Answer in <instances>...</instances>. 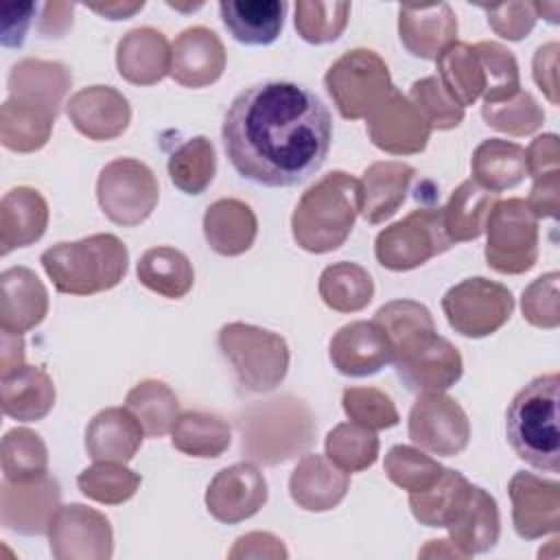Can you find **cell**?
Wrapping results in <instances>:
<instances>
[{
  "mask_svg": "<svg viewBox=\"0 0 560 560\" xmlns=\"http://www.w3.org/2000/svg\"><path fill=\"white\" fill-rule=\"evenodd\" d=\"M221 138L241 177L287 188L324 164L332 142V118L311 90L291 81H262L234 96Z\"/></svg>",
  "mask_w": 560,
  "mask_h": 560,
  "instance_id": "1",
  "label": "cell"
},
{
  "mask_svg": "<svg viewBox=\"0 0 560 560\" xmlns=\"http://www.w3.org/2000/svg\"><path fill=\"white\" fill-rule=\"evenodd\" d=\"M558 385V372L532 378L512 398L505 413V431L512 451L532 468L551 475L560 468Z\"/></svg>",
  "mask_w": 560,
  "mask_h": 560,
  "instance_id": "2",
  "label": "cell"
},
{
  "mask_svg": "<svg viewBox=\"0 0 560 560\" xmlns=\"http://www.w3.org/2000/svg\"><path fill=\"white\" fill-rule=\"evenodd\" d=\"M361 212V184L343 171H332L315 182L298 201L291 217L295 243L313 254L343 245Z\"/></svg>",
  "mask_w": 560,
  "mask_h": 560,
  "instance_id": "3",
  "label": "cell"
},
{
  "mask_svg": "<svg viewBox=\"0 0 560 560\" xmlns=\"http://www.w3.org/2000/svg\"><path fill=\"white\" fill-rule=\"evenodd\" d=\"M129 254L114 234H92L57 243L42 254V265L59 293L94 295L114 289L127 273Z\"/></svg>",
  "mask_w": 560,
  "mask_h": 560,
  "instance_id": "4",
  "label": "cell"
},
{
  "mask_svg": "<svg viewBox=\"0 0 560 560\" xmlns=\"http://www.w3.org/2000/svg\"><path fill=\"white\" fill-rule=\"evenodd\" d=\"M243 453L260 464H280L308 448L315 438L311 409L293 398H271L252 405L241 416Z\"/></svg>",
  "mask_w": 560,
  "mask_h": 560,
  "instance_id": "5",
  "label": "cell"
},
{
  "mask_svg": "<svg viewBox=\"0 0 560 560\" xmlns=\"http://www.w3.org/2000/svg\"><path fill=\"white\" fill-rule=\"evenodd\" d=\"M219 348L232 363L238 385L247 392H269L287 374V343L271 330L241 322L225 324L219 330Z\"/></svg>",
  "mask_w": 560,
  "mask_h": 560,
  "instance_id": "6",
  "label": "cell"
},
{
  "mask_svg": "<svg viewBox=\"0 0 560 560\" xmlns=\"http://www.w3.org/2000/svg\"><path fill=\"white\" fill-rule=\"evenodd\" d=\"M324 85L343 118L357 120L392 92V79L385 61L368 48L343 52L326 72Z\"/></svg>",
  "mask_w": 560,
  "mask_h": 560,
  "instance_id": "7",
  "label": "cell"
},
{
  "mask_svg": "<svg viewBox=\"0 0 560 560\" xmlns=\"http://www.w3.org/2000/svg\"><path fill=\"white\" fill-rule=\"evenodd\" d=\"M96 199L109 221L131 228L155 210L160 186L144 162L118 158L103 166L96 182Z\"/></svg>",
  "mask_w": 560,
  "mask_h": 560,
  "instance_id": "8",
  "label": "cell"
},
{
  "mask_svg": "<svg viewBox=\"0 0 560 560\" xmlns=\"http://www.w3.org/2000/svg\"><path fill=\"white\" fill-rule=\"evenodd\" d=\"M486 260L499 273H523L538 258V219L525 199L497 201L490 210Z\"/></svg>",
  "mask_w": 560,
  "mask_h": 560,
  "instance_id": "9",
  "label": "cell"
},
{
  "mask_svg": "<svg viewBox=\"0 0 560 560\" xmlns=\"http://www.w3.org/2000/svg\"><path fill=\"white\" fill-rule=\"evenodd\" d=\"M451 245L442 223V208H418L376 236L374 254L385 269L407 271L424 265Z\"/></svg>",
  "mask_w": 560,
  "mask_h": 560,
  "instance_id": "10",
  "label": "cell"
},
{
  "mask_svg": "<svg viewBox=\"0 0 560 560\" xmlns=\"http://www.w3.org/2000/svg\"><path fill=\"white\" fill-rule=\"evenodd\" d=\"M442 308L455 332L464 337H486L499 330L514 311L508 287L488 278H466L442 298Z\"/></svg>",
  "mask_w": 560,
  "mask_h": 560,
  "instance_id": "11",
  "label": "cell"
},
{
  "mask_svg": "<svg viewBox=\"0 0 560 560\" xmlns=\"http://www.w3.org/2000/svg\"><path fill=\"white\" fill-rule=\"evenodd\" d=\"M409 438L427 453L459 455L470 440L468 416L457 400L442 392L420 394L409 411Z\"/></svg>",
  "mask_w": 560,
  "mask_h": 560,
  "instance_id": "12",
  "label": "cell"
},
{
  "mask_svg": "<svg viewBox=\"0 0 560 560\" xmlns=\"http://www.w3.org/2000/svg\"><path fill=\"white\" fill-rule=\"evenodd\" d=\"M368 136L370 140L394 155L418 153L427 147L431 125L420 114V109L392 88V92L368 114Z\"/></svg>",
  "mask_w": 560,
  "mask_h": 560,
  "instance_id": "13",
  "label": "cell"
},
{
  "mask_svg": "<svg viewBox=\"0 0 560 560\" xmlns=\"http://www.w3.org/2000/svg\"><path fill=\"white\" fill-rule=\"evenodd\" d=\"M50 551L57 558H109L112 527L109 521L81 503L61 505L48 527Z\"/></svg>",
  "mask_w": 560,
  "mask_h": 560,
  "instance_id": "14",
  "label": "cell"
},
{
  "mask_svg": "<svg viewBox=\"0 0 560 560\" xmlns=\"http://www.w3.org/2000/svg\"><path fill=\"white\" fill-rule=\"evenodd\" d=\"M267 501V481L262 472L241 462L217 472L206 492L208 512L221 523H238L254 516Z\"/></svg>",
  "mask_w": 560,
  "mask_h": 560,
  "instance_id": "15",
  "label": "cell"
},
{
  "mask_svg": "<svg viewBox=\"0 0 560 560\" xmlns=\"http://www.w3.org/2000/svg\"><path fill=\"white\" fill-rule=\"evenodd\" d=\"M392 363L405 387L416 394L448 389L459 381L464 368L457 348L438 332Z\"/></svg>",
  "mask_w": 560,
  "mask_h": 560,
  "instance_id": "16",
  "label": "cell"
},
{
  "mask_svg": "<svg viewBox=\"0 0 560 560\" xmlns=\"http://www.w3.org/2000/svg\"><path fill=\"white\" fill-rule=\"evenodd\" d=\"M330 361L343 376H370L394 359V348L378 322H350L330 339Z\"/></svg>",
  "mask_w": 560,
  "mask_h": 560,
  "instance_id": "17",
  "label": "cell"
},
{
  "mask_svg": "<svg viewBox=\"0 0 560 560\" xmlns=\"http://www.w3.org/2000/svg\"><path fill=\"white\" fill-rule=\"evenodd\" d=\"M514 505V529L521 538L556 534L560 527V486L532 472H516L510 479Z\"/></svg>",
  "mask_w": 560,
  "mask_h": 560,
  "instance_id": "18",
  "label": "cell"
},
{
  "mask_svg": "<svg viewBox=\"0 0 560 560\" xmlns=\"http://www.w3.org/2000/svg\"><path fill=\"white\" fill-rule=\"evenodd\" d=\"M225 68V48L219 35L206 26L182 31L171 44V77L186 88L214 83Z\"/></svg>",
  "mask_w": 560,
  "mask_h": 560,
  "instance_id": "19",
  "label": "cell"
},
{
  "mask_svg": "<svg viewBox=\"0 0 560 560\" xmlns=\"http://www.w3.org/2000/svg\"><path fill=\"white\" fill-rule=\"evenodd\" d=\"M59 510V486L48 475L15 483L2 481V525L20 534H44Z\"/></svg>",
  "mask_w": 560,
  "mask_h": 560,
  "instance_id": "20",
  "label": "cell"
},
{
  "mask_svg": "<svg viewBox=\"0 0 560 560\" xmlns=\"http://www.w3.org/2000/svg\"><path fill=\"white\" fill-rule=\"evenodd\" d=\"M66 112L72 125L92 140H112L120 136L131 120L127 98L112 85L79 90L68 101Z\"/></svg>",
  "mask_w": 560,
  "mask_h": 560,
  "instance_id": "21",
  "label": "cell"
},
{
  "mask_svg": "<svg viewBox=\"0 0 560 560\" xmlns=\"http://www.w3.org/2000/svg\"><path fill=\"white\" fill-rule=\"evenodd\" d=\"M398 33L413 57L438 59L457 37V18L446 2L402 4L398 9Z\"/></svg>",
  "mask_w": 560,
  "mask_h": 560,
  "instance_id": "22",
  "label": "cell"
},
{
  "mask_svg": "<svg viewBox=\"0 0 560 560\" xmlns=\"http://www.w3.org/2000/svg\"><path fill=\"white\" fill-rule=\"evenodd\" d=\"M0 328L22 335L35 328L48 313V293L28 267H11L0 276Z\"/></svg>",
  "mask_w": 560,
  "mask_h": 560,
  "instance_id": "23",
  "label": "cell"
},
{
  "mask_svg": "<svg viewBox=\"0 0 560 560\" xmlns=\"http://www.w3.org/2000/svg\"><path fill=\"white\" fill-rule=\"evenodd\" d=\"M116 66L129 83H158L171 72V44L151 26L133 28L116 46Z\"/></svg>",
  "mask_w": 560,
  "mask_h": 560,
  "instance_id": "24",
  "label": "cell"
},
{
  "mask_svg": "<svg viewBox=\"0 0 560 560\" xmlns=\"http://www.w3.org/2000/svg\"><path fill=\"white\" fill-rule=\"evenodd\" d=\"M350 477L326 455H306L300 459L289 479L293 501L308 512L335 508L348 492Z\"/></svg>",
  "mask_w": 560,
  "mask_h": 560,
  "instance_id": "25",
  "label": "cell"
},
{
  "mask_svg": "<svg viewBox=\"0 0 560 560\" xmlns=\"http://www.w3.org/2000/svg\"><path fill=\"white\" fill-rule=\"evenodd\" d=\"M72 83V74L63 63L22 59L9 72L11 98L44 109L57 118L61 98Z\"/></svg>",
  "mask_w": 560,
  "mask_h": 560,
  "instance_id": "26",
  "label": "cell"
},
{
  "mask_svg": "<svg viewBox=\"0 0 560 560\" xmlns=\"http://www.w3.org/2000/svg\"><path fill=\"white\" fill-rule=\"evenodd\" d=\"M142 427L127 407L98 411L85 429V448L94 462L127 464L142 444Z\"/></svg>",
  "mask_w": 560,
  "mask_h": 560,
  "instance_id": "27",
  "label": "cell"
},
{
  "mask_svg": "<svg viewBox=\"0 0 560 560\" xmlns=\"http://www.w3.org/2000/svg\"><path fill=\"white\" fill-rule=\"evenodd\" d=\"M446 529L451 532V542L464 556L492 549L499 540L497 501L483 488L470 486Z\"/></svg>",
  "mask_w": 560,
  "mask_h": 560,
  "instance_id": "28",
  "label": "cell"
},
{
  "mask_svg": "<svg viewBox=\"0 0 560 560\" xmlns=\"http://www.w3.org/2000/svg\"><path fill=\"white\" fill-rule=\"evenodd\" d=\"M413 166L387 160L374 162L365 168L361 184V214L368 223H383L389 219L405 201L409 186L413 182Z\"/></svg>",
  "mask_w": 560,
  "mask_h": 560,
  "instance_id": "29",
  "label": "cell"
},
{
  "mask_svg": "<svg viewBox=\"0 0 560 560\" xmlns=\"http://www.w3.org/2000/svg\"><path fill=\"white\" fill-rule=\"evenodd\" d=\"M48 225L46 199L28 186L11 188L0 203V252L2 256L15 247L39 241Z\"/></svg>",
  "mask_w": 560,
  "mask_h": 560,
  "instance_id": "30",
  "label": "cell"
},
{
  "mask_svg": "<svg viewBox=\"0 0 560 560\" xmlns=\"http://www.w3.org/2000/svg\"><path fill=\"white\" fill-rule=\"evenodd\" d=\"M219 13L230 35L247 46L273 44L282 31L287 2L282 0H223Z\"/></svg>",
  "mask_w": 560,
  "mask_h": 560,
  "instance_id": "31",
  "label": "cell"
},
{
  "mask_svg": "<svg viewBox=\"0 0 560 560\" xmlns=\"http://www.w3.org/2000/svg\"><path fill=\"white\" fill-rule=\"evenodd\" d=\"M55 405V385L46 370L18 365L2 374V411L9 418L33 422L42 420Z\"/></svg>",
  "mask_w": 560,
  "mask_h": 560,
  "instance_id": "32",
  "label": "cell"
},
{
  "mask_svg": "<svg viewBox=\"0 0 560 560\" xmlns=\"http://www.w3.org/2000/svg\"><path fill=\"white\" fill-rule=\"evenodd\" d=\"M256 214L238 199H219L203 214L206 241L221 256L247 252L256 238Z\"/></svg>",
  "mask_w": 560,
  "mask_h": 560,
  "instance_id": "33",
  "label": "cell"
},
{
  "mask_svg": "<svg viewBox=\"0 0 560 560\" xmlns=\"http://www.w3.org/2000/svg\"><path fill=\"white\" fill-rule=\"evenodd\" d=\"M470 168L475 182L497 195L501 190L514 188L527 175L525 149L516 142H508L501 138L483 140L472 153Z\"/></svg>",
  "mask_w": 560,
  "mask_h": 560,
  "instance_id": "34",
  "label": "cell"
},
{
  "mask_svg": "<svg viewBox=\"0 0 560 560\" xmlns=\"http://www.w3.org/2000/svg\"><path fill=\"white\" fill-rule=\"evenodd\" d=\"M497 203V195L481 188L475 179L462 182L442 208V223L451 243L472 241L486 232L490 210Z\"/></svg>",
  "mask_w": 560,
  "mask_h": 560,
  "instance_id": "35",
  "label": "cell"
},
{
  "mask_svg": "<svg viewBox=\"0 0 560 560\" xmlns=\"http://www.w3.org/2000/svg\"><path fill=\"white\" fill-rule=\"evenodd\" d=\"M435 61L440 83L459 107H468L483 96L486 72L475 46L453 42L438 55Z\"/></svg>",
  "mask_w": 560,
  "mask_h": 560,
  "instance_id": "36",
  "label": "cell"
},
{
  "mask_svg": "<svg viewBox=\"0 0 560 560\" xmlns=\"http://www.w3.org/2000/svg\"><path fill=\"white\" fill-rule=\"evenodd\" d=\"M136 271H138V280L147 289L168 300L184 298L195 282V271L188 256L168 245L147 249L140 256Z\"/></svg>",
  "mask_w": 560,
  "mask_h": 560,
  "instance_id": "37",
  "label": "cell"
},
{
  "mask_svg": "<svg viewBox=\"0 0 560 560\" xmlns=\"http://www.w3.org/2000/svg\"><path fill=\"white\" fill-rule=\"evenodd\" d=\"M374 322H378L387 332L394 348V359L407 354L435 335V324L429 308L413 300H394L383 304L376 311Z\"/></svg>",
  "mask_w": 560,
  "mask_h": 560,
  "instance_id": "38",
  "label": "cell"
},
{
  "mask_svg": "<svg viewBox=\"0 0 560 560\" xmlns=\"http://www.w3.org/2000/svg\"><path fill=\"white\" fill-rule=\"evenodd\" d=\"M470 486L462 472L444 468L429 488L409 492L411 512L427 527H446Z\"/></svg>",
  "mask_w": 560,
  "mask_h": 560,
  "instance_id": "39",
  "label": "cell"
},
{
  "mask_svg": "<svg viewBox=\"0 0 560 560\" xmlns=\"http://www.w3.org/2000/svg\"><path fill=\"white\" fill-rule=\"evenodd\" d=\"M319 295L324 304L339 313H354L370 304L374 295L372 276L357 262L328 265L319 276Z\"/></svg>",
  "mask_w": 560,
  "mask_h": 560,
  "instance_id": "40",
  "label": "cell"
},
{
  "mask_svg": "<svg viewBox=\"0 0 560 560\" xmlns=\"http://www.w3.org/2000/svg\"><path fill=\"white\" fill-rule=\"evenodd\" d=\"M125 407L133 413L144 435L149 438L166 435L179 416V402L173 389L166 383L153 378L138 383L127 394Z\"/></svg>",
  "mask_w": 560,
  "mask_h": 560,
  "instance_id": "41",
  "label": "cell"
},
{
  "mask_svg": "<svg viewBox=\"0 0 560 560\" xmlns=\"http://www.w3.org/2000/svg\"><path fill=\"white\" fill-rule=\"evenodd\" d=\"M55 116L15 98L4 101L0 109V138L11 151H37L48 142Z\"/></svg>",
  "mask_w": 560,
  "mask_h": 560,
  "instance_id": "42",
  "label": "cell"
},
{
  "mask_svg": "<svg viewBox=\"0 0 560 560\" xmlns=\"http://www.w3.org/2000/svg\"><path fill=\"white\" fill-rule=\"evenodd\" d=\"M173 446L192 457H219L230 446V427L214 413L186 411L171 429Z\"/></svg>",
  "mask_w": 560,
  "mask_h": 560,
  "instance_id": "43",
  "label": "cell"
},
{
  "mask_svg": "<svg viewBox=\"0 0 560 560\" xmlns=\"http://www.w3.org/2000/svg\"><path fill=\"white\" fill-rule=\"evenodd\" d=\"M214 168V147L206 136L186 140L168 158V177L186 195H201L210 186Z\"/></svg>",
  "mask_w": 560,
  "mask_h": 560,
  "instance_id": "44",
  "label": "cell"
},
{
  "mask_svg": "<svg viewBox=\"0 0 560 560\" xmlns=\"http://www.w3.org/2000/svg\"><path fill=\"white\" fill-rule=\"evenodd\" d=\"M326 457L346 472H359L378 457V438L357 422H341L326 435Z\"/></svg>",
  "mask_w": 560,
  "mask_h": 560,
  "instance_id": "45",
  "label": "cell"
},
{
  "mask_svg": "<svg viewBox=\"0 0 560 560\" xmlns=\"http://www.w3.org/2000/svg\"><path fill=\"white\" fill-rule=\"evenodd\" d=\"M4 479L24 483L48 472V453L37 433L31 429H11L2 440Z\"/></svg>",
  "mask_w": 560,
  "mask_h": 560,
  "instance_id": "46",
  "label": "cell"
},
{
  "mask_svg": "<svg viewBox=\"0 0 560 560\" xmlns=\"http://www.w3.org/2000/svg\"><path fill=\"white\" fill-rule=\"evenodd\" d=\"M79 490L98 503H122L131 499L140 486V475L120 462H96L77 477Z\"/></svg>",
  "mask_w": 560,
  "mask_h": 560,
  "instance_id": "47",
  "label": "cell"
},
{
  "mask_svg": "<svg viewBox=\"0 0 560 560\" xmlns=\"http://www.w3.org/2000/svg\"><path fill=\"white\" fill-rule=\"evenodd\" d=\"M350 15V2H319V0H300L295 4V31L304 42L326 44L335 42Z\"/></svg>",
  "mask_w": 560,
  "mask_h": 560,
  "instance_id": "48",
  "label": "cell"
},
{
  "mask_svg": "<svg viewBox=\"0 0 560 560\" xmlns=\"http://www.w3.org/2000/svg\"><path fill=\"white\" fill-rule=\"evenodd\" d=\"M475 50L486 72V90H483L486 105L508 101L521 92L518 66L514 55L508 48H503L497 42H479L475 44Z\"/></svg>",
  "mask_w": 560,
  "mask_h": 560,
  "instance_id": "49",
  "label": "cell"
},
{
  "mask_svg": "<svg viewBox=\"0 0 560 560\" xmlns=\"http://www.w3.org/2000/svg\"><path fill=\"white\" fill-rule=\"evenodd\" d=\"M444 470V466H440L435 459H431L429 455H424L422 451L413 448V446H392L389 453L385 455V472L387 477L400 486L402 490L409 492H418L429 488L440 472Z\"/></svg>",
  "mask_w": 560,
  "mask_h": 560,
  "instance_id": "50",
  "label": "cell"
},
{
  "mask_svg": "<svg viewBox=\"0 0 560 560\" xmlns=\"http://www.w3.org/2000/svg\"><path fill=\"white\" fill-rule=\"evenodd\" d=\"M481 116H483L486 125H490L499 131L512 133V136L532 133L545 120V114L538 107V103L523 90L518 94H514L512 98H508V101L492 103V105L483 103Z\"/></svg>",
  "mask_w": 560,
  "mask_h": 560,
  "instance_id": "51",
  "label": "cell"
},
{
  "mask_svg": "<svg viewBox=\"0 0 560 560\" xmlns=\"http://www.w3.org/2000/svg\"><path fill=\"white\" fill-rule=\"evenodd\" d=\"M343 411L357 424L372 431L398 424V411L387 394L374 387H348L341 396Z\"/></svg>",
  "mask_w": 560,
  "mask_h": 560,
  "instance_id": "52",
  "label": "cell"
},
{
  "mask_svg": "<svg viewBox=\"0 0 560 560\" xmlns=\"http://www.w3.org/2000/svg\"><path fill=\"white\" fill-rule=\"evenodd\" d=\"M409 101L420 109V114L427 118V122L438 129H453L464 118V107H459L444 85L440 83L438 74L424 77L411 85Z\"/></svg>",
  "mask_w": 560,
  "mask_h": 560,
  "instance_id": "53",
  "label": "cell"
},
{
  "mask_svg": "<svg viewBox=\"0 0 560 560\" xmlns=\"http://www.w3.org/2000/svg\"><path fill=\"white\" fill-rule=\"evenodd\" d=\"M558 313V271H549L523 291V317L532 326L556 328Z\"/></svg>",
  "mask_w": 560,
  "mask_h": 560,
  "instance_id": "54",
  "label": "cell"
},
{
  "mask_svg": "<svg viewBox=\"0 0 560 560\" xmlns=\"http://www.w3.org/2000/svg\"><path fill=\"white\" fill-rule=\"evenodd\" d=\"M488 15V24L492 31L505 39H523L532 33L538 15L534 11V2H508L497 7H481Z\"/></svg>",
  "mask_w": 560,
  "mask_h": 560,
  "instance_id": "55",
  "label": "cell"
},
{
  "mask_svg": "<svg viewBox=\"0 0 560 560\" xmlns=\"http://www.w3.org/2000/svg\"><path fill=\"white\" fill-rule=\"evenodd\" d=\"M37 4L33 2H11L0 7V42L7 48L22 46L24 35L33 22Z\"/></svg>",
  "mask_w": 560,
  "mask_h": 560,
  "instance_id": "56",
  "label": "cell"
},
{
  "mask_svg": "<svg viewBox=\"0 0 560 560\" xmlns=\"http://www.w3.org/2000/svg\"><path fill=\"white\" fill-rule=\"evenodd\" d=\"M558 190H560V171L534 177V186H532L529 199L525 203L536 219H545V217L556 219L558 217V208H560Z\"/></svg>",
  "mask_w": 560,
  "mask_h": 560,
  "instance_id": "57",
  "label": "cell"
},
{
  "mask_svg": "<svg viewBox=\"0 0 560 560\" xmlns=\"http://www.w3.org/2000/svg\"><path fill=\"white\" fill-rule=\"evenodd\" d=\"M558 158H560V147H558V136L556 133H545L538 136L529 149L525 151V166L532 177H540L547 173L558 171Z\"/></svg>",
  "mask_w": 560,
  "mask_h": 560,
  "instance_id": "58",
  "label": "cell"
},
{
  "mask_svg": "<svg viewBox=\"0 0 560 560\" xmlns=\"http://www.w3.org/2000/svg\"><path fill=\"white\" fill-rule=\"evenodd\" d=\"M556 68H558V44L549 42V44L540 46L534 55V81L538 83V88L547 94V98L553 105L558 103Z\"/></svg>",
  "mask_w": 560,
  "mask_h": 560,
  "instance_id": "59",
  "label": "cell"
},
{
  "mask_svg": "<svg viewBox=\"0 0 560 560\" xmlns=\"http://www.w3.org/2000/svg\"><path fill=\"white\" fill-rule=\"evenodd\" d=\"M72 11L74 7L68 2H48L42 9L39 33L44 37H61L72 26Z\"/></svg>",
  "mask_w": 560,
  "mask_h": 560,
  "instance_id": "60",
  "label": "cell"
},
{
  "mask_svg": "<svg viewBox=\"0 0 560 560\" xmlns=\"http://www.w3.org/2000/svg\"><path fill=\"white\" fill-rule=\"evenodd\" d=\"M0 361H2V374L11 372L13 368L24 363V343L20 335H11L2 330V350H0Z\"/></svg>",
  "mask_w": 560,
  "mask_h": 560,
  "instance_id": "61",
  "label": "cell"
},
{
  "mask_svg": "<svg viewBox=\"0 0 560 560\" xmlns=\"http://www.w3.org/2000/svg\"><path fill=\"white\" fill-rule=\"evenodd\" d=\"M144 7V2H105V4H90L88 9L96 11L98 15H105L107 20H127L133 13H138Z\"/></svg>",
  "mask_w": 560,
  "mask_h": 560,
  "instance_id": "62",
  "label": "cell"
}]
</instances>
